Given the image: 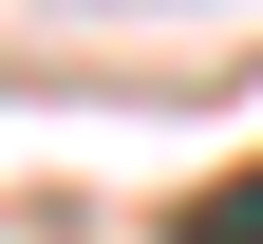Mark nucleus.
I'll return each instance as SVG.
<instances>
[{
	"label": "nucleus",
	"instance_id": "f257e3e1",
	"mask_svg": "<svg viewBox=\"0 0 263 244\" xmlns=\"http://www.w3.org/2000/svg\"><path fill=\"white\" fill-rule=\"evenodd\" d=\"M170 244H263V169H226V188H207V207H188V226H170Z\"/></svg>",
	"mask_w": 263,
	"mask_h": 244
}]
</instances>
